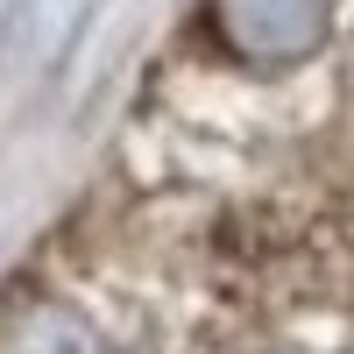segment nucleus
Wrapping results in <instances>:
<instances>
[{"label":"nucleus","instance_id":"f257e3e1","mask_svg":"<svg viewBox=\"0 0 354 354\" xmlns=\"http://www.w3.org/2000/svg\"><path fill=\"white\" fill-rule=\"evenodd\" d=\"M333 0H213V28L241 64H298L326 43Z\"/></svg>","mask_w":354,"mask_h":354}]
</instances>
